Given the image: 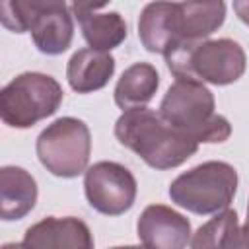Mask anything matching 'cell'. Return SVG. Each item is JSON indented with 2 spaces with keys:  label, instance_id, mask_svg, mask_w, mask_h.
<instances>
[{
  "label": "cell",
  "instance_id": "ba28073f",
  "mask_svg": "<svg viewBox=\"0 0 249 249\" xmlns=\"http://www.w3.org/2000/svg\"><path fill=\"white\" fill-rule=\"evenodd\" d=\"M41 165L62 179L86 173L91 154V134L84 121L76 117H60L41 130L35 142Z\"/></svg>",
  "mask_w": 249,
  "mask_h": 249
},
{
  "label": "cell",
  "instance_id": "3957f363",
  "mask_svg": "<svg viewBox=\"0 0 249 249\" xmlns=\"http://www.w3.org/2000/svg\"><path fill=\"white\" fill-rule=\"evenodd\" d=\"M158 113L167 124L198 144L226 142L231 134L230 121L216 113L212 91L195 80H175L167 88Z\"/></svg>",
  "mask_w": 249,
  "mask_h": 249
},
{
  "label": "cell",
  "instance_id": "e0dca14e",
  "mask_svg": "<svg viewBox=\"0 0 249 249\" xmlns=\"http://www.w3.org/2000/svg\"><path fill=\"white\" fill-rule=\"evenodd\" d=\"M230 249H249V224L245 226H239Z\"/></svg>",
  "mask_w": 249,
  "mask_h": 249
},
{
  "label": "cell",
  "instance_id": "8fae6325",
  "mask_svg": "<svg viewBox=\"0 0 249 249\" xmlns=\"http://www.w3.org/2000/svg\"><path fill=\"white\" fill-rule=\"evenodd\" d=\"M23 249H93L88 224L76 216H47L29 226L21 241Z\"/></svg>",
  "mask_w": 249,
  "mask_h": 249
},
{
  "label": "cell",
  "instance_id": "30bf717a",
  "mask_svg": "<svg viewBox=\"0 0 249 249\" xmlns=\"http://www.w3.org/2000/svg\"><path fill=\"white\" fill-rule=\"evenodd\" d=\"M144 249H185L191 241V222L165 204H150L136 222Z\"/></svg>",
  "mask_w": 249,
  "mask_h": 249
},
{
  "label": "cell",
  "instance_id": "7a4b0ae2",
  "mask_svg": "<svg viewBox=\"0 0 249 249\" xmlns=\"http://www.w3.org/2000/svg\"><path fill=\"white\" fill-rule=\"evenodd\" d=\"M115 136L146 165L160 171L179 167L198 150V142L175 130L148 107L124 111L115 123Z\"/></svg>",
  "mask_w": 249,
  "mask_h": 249
},
{
  "label": "cell",
  "instance_id": "d6986e66",
  "mask_svg": "<svg viewBox=\"0 0 249 249\" xmlns=\"http://www.w3.org/2000/svg\"><path fill=\"white\" fill-rule=\"evenodd\" d=\"M2 249H23V245L21 243H4Z\"/></svg>",
  "mask_w": 249,
  "mask_h": 249
},
{
  "label": "cell",
  "instance_id": "8992f818",
  "mask_svg": "<svg viewBox=\"0 0 249 249\" xmlns=\"http://www.w3.org/2000/svg\"><path fill=\"white\" fill-rule=\"evenodd\" d=\"M237 171L228 161H204L175 177L169 198L193 214H218L228 210L237 191Z\"/></svg>",
  "mask_w": 249,
  "mask_h": 249
},
{
  "label": "cell",
  "instance_id": "9a60e30c",
  "mask_svg": "<svg viewBox=\"0 0 249 249\" xmlns=\"http://www.w3.org/2000/svg\"><path fill=\"white\" fill-rule=\"evenodd\" d=\"M160 88V74L150 62H134L130 64L119 78L115 86V103L124 111L144 107L154 99Z\"/></svg>",
  "mask_w": 249,
  "mask_h": 249
},
{
  "label": "cell",
  "instance_id": "9c48e42d",
  "mask_svg": "<svg viewBox=\"0 0 249 249\" xmlns=\"http://www.w3.org/2000/svg\"><path fill=\"white\" fill-rule=\"evenodd\" d=\"M84 193L89 206L99 214L121 216L132 208L138 185L123 163L97 161L84 173Z\"/></svg>",
  "mask_w": 249,
  "mask_h": 249
},
{
  "label": "cell",
  "instance_id": "7c38bea8",
  "mask_svg": "<svg viewBox=\"0 0 249 249\" xmlns=\"http://www.w3.org/2000/svg\"><path fill=\"white\" fill-rule=\"evenodd\" d=\"M103 8L105 6H91V4L70 6L89 49L109 53L126 39L128 31H126V21L119 12H103Z\"/></svg>",
  "mask_w": 249,
  "mask_h": 249
},
{
  "label": "cell",
  "instance_id": "6da1fadb",
  "mask_svg": "<svg viewBox=\"0 0 249 249\" xmlns=\"http://www.w3.org/2000/svg\"><path fill=\"white\" fill-rule=\"evenodd\" d=\"M226 19L224 2H150L138 18L146 51L167 56L185 43L204 41Z\"/></svg>",
  "mask_w": 249,
  "mask_h": 249
},
{
  "label": "cell",
  "instance_id": "5bb4252c",
  "mask_svg": "<svg viewBox=\"0 0 249 249\" xmlns=\"http://www.w3.org/2000/svg\"><path fill=\"white\" fill-rule=\"evenodd\" d=\"M37 202V183L33 175L18 165L0 169V216L4 222L21 220Z\"/></svg>",
  "mask_w": 249,
  "mask_h": 249
},
{
  "label": "cell",
  "instance_id": "52a82bcc",
  "mask_svg": "<svg viewBox=\"0 0 249 249\" xmlns=\"http://www.w3.org/2000/svg\"><path fill=\"white\" fill-rule=\"evenodd\" d=\"M64 99L60 84L43 72H23L0 91V117L12 128H29L54 115Z\"/></svg>",
  "mask_w": 249,
  "mask_h": 249
},
{
  "label": "cell",
  "instance_id": "ffe728a7",
  "mask_svg": "<svg viewBox=\"0 0 249 249\" xmlns=\"http://www.w3.org/2000/svg\"><path fill=\"white\" fill-rule=\"evenodd\" d=\"M111 249H144L142 245H119V247H111Z\"/></svg>",
  "mask_w": 249,
  "mask_h": 249
},
{
  "label": "cell",
  "instance_id": "277c9868",
  "mask_svg": "<svg viewBox=\"0 0 249 249\" xmlns=\"http://www.w3.org/2000/svg\"><path fill=\"white\" fill-rule=\"evenodd\" d=\"M165 64L175 80L228 86L245 74L247 56L237 41L224 37L185 43L165 56Z\"/></svg>",
  "mask_w": 249,
  "mask_h": 249
},
{
  "label": "cell",
  "instance_id": "2e32d148",
  "mask_svg": "<svg viewBox=\"0 0 249 249\" xmlns=\"http://www.w3.org/2000/svg\"><path fill=\"white\" fill-rule=\"evenodd\" d=\"M239 230L237 212L224 210L202 224L191 237V249H230L235 231Z\"/></svg>",
  "mask_w": 249,
  "mask_h": 249
},
{
  "label": "cell",
  "instance_id": "44dd1931",
  "mask_svg": "<svg viewBox=\"0 0 249 249\" xmlns=\"http://www.w3.org/2000/svg\"><path fill=\"white\" fill-rule=\"evenodd\" d=\"M247 224H249V204H247Z\"/></svg>",
  "mask_w": 249,
  "mask_h": 249
},
{
  "label": "cell",
  "instance_id": "5b68a950",
  "mask_svg": "<svg viewBox=\"0 0 249 249\" xmlns=\"http://www.w3.org/2000/svg\"><path fill=\"white\" fill-rule=\"evenodd\" d=\"M70 6L53 0H16L0 4L2 25L14 33H31L39 53L56 56L68 51L74 37Z\"/></svg>",
  "mask_w": 249,
  "mask_h": 249
},
{
  "label": "cell",
  "instance_id": "4fadbf2b",
  "mask_svg": "<svg viewBox=\"0 0 249 249\" xmlns=\"http://www.w3.org/2000/svg\"><path fill=\"white\" fill-rule=\"evenodd\" d=\"M115 74V58L111 53L95 49L76 51L66 64V80L78 93H91L109 84Z\"/></svg>",
  "mask_w": 249,
  "mask_h": 249
},
{
  "label": "cell",
  "instance_id": "ac0fdd59",
  "mask_svg": "<svg viewBox=\"0 0 249 249\" xmlns=\"http://www.w3.org/2000/svg\"><path fill=\"white\" fill-rule=\"evenodd\" d=\"M233 10L237 12V18L249 25V2H233Z\"/></svg>",
  "mask_w": 249,
  "mask_h": 249
}]
</instances>
